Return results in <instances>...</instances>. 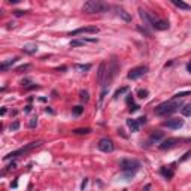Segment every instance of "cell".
<instances>
[{
	"label": "cell",
	"instance_id": "6",
	"mask_svg": "<svg viewBox=\"0 0 191 191\" xmlns=\"http://www.w3.org/2000/svg\"><path fill=\"white\" fill-rule=\"evenodd\" d=\"M82 33H88V35H96L98 33V27L96 25H87V27H79L73 31H70V36H78V35H82Z\"/></svg>",
	"mask_w": 191,
	"mask_h": 191
},
{
	"label": "cell",
	"instance_id": "11",
	"mask_svg": "<svg viewBox=\"0 0 191 191\" xmlns=\"http://www.w3.org/2000/svg\"><path fill=\"white\" fill-rule=\"evenodd\" d=\"M178 142V139H175V137H170V139H166V140H163L160 145H158V148L160 149H167V148H172L175 146Z\"/></svg>",
	"mask_w": 191,
	"mask_h": 191
},
{
	"label": "cell",
	"instance_id": "10",
	"mask_svg": "<svg viewBox=\"0 0 191 191\" xmlns=\"http://www.w3.org/2000/svg\"><path fill=\"white\" fill-rule=\"evenodd\" d=\"M104 75H108L106 72V64L104 63H100V66H98V72H97V82L100 85H104Z\"/></svg>",
	"mask_w": 191,
	"mask_h": 191
},
{
	"label": "cell",
	"instance_id": "19",
	"mask_svg": "<svg viewBox=\"0 0 191 191\" xmlns=\"http://www.w3.org/2000/svg\"><path fill=\"white\" fill-rule=\"evenodd\" d=\"M75 67L79 72H82V73H85V72H88L91 69V64H75Z\"/></svg>",
	"mask_w": 191,
	"mask_h": 191
},
{
	"label": "cell",
	"instance_id": "35",
	"mask_svg": "<svg viewBox=\"0 0 191 191\" xmlns=\"http://www.w3.org/2000/svg\"><path fill=\"white\" fill-rule=\"evenodd\" d=\"M190 155H191V151H188V152H187L185 155H184V157H182V160H181V161H184V160H187V158H188V157H190Z\"/></svg>",
	"mask_w": 191,
	"mask_h": 191
},
{
	"label": "cell",
	"instance_id": "12",
	"mask_svg": "<svg viewBox=\"0 0 191 191\" xmlns=\"http://www.w3.org/2000/svg\"><path fill=\"white\" fill-rule=\"evenodd\" d=\"M116 14L120 15L124 21H127V23H130L131 21V15L128 14V12L126 11V9H122V8H116Z\"/></svg>",
	"mask_w": 191,
	"mask_h": 191
},
{
	"label": "cell",
	"instance_id": "7",
	"mask_svg": "<svg viewBox=\"0 0 191 191\" xmlns=\"http://www.w3.org/2000/svg\"><path fill=\"white\" fill-rule=\"evenodd\" d=\"M163 126L167 127V128H173V130H178L184 126V120L182 118H170L167 121H163Z\"/></svg>",
	"mask_w": 191,
	"mask_h": 191
},
{
	"label": "cell",
	"instance_id": "22",
	"mask_svg": "<svg viewBox=\"0 0 191 191\" xmlns=\"http://www.w3.org/2000/svg\"><path fill=\"white\" fill-rule=\"evenodd\" d=\"M73 133L75 134H88V133H91V128H88V127H85V128H76V130H73Z\"/></svg>",
	"mask_w": 191,
	"mask_h": 191
},
{
	"label": "cell",
	"instance_id": "14",
	"mask_svg": "<svg viewBox=\"0 0 191 191\" xmlns=\"http://www.w3.org/2000/svg\"><path fill=\"white\" fill-rule=\"evenodd\" d=\"M164 137V133L163 131H160V130H157V131H152V133H151V136H149V139L151 140H160V139H163Z\"/></svg>",
	"mask_w": 191,
	"mask_h": 191
},
{
	"label": "cell",
	"instance_id": "18",
	"mask_svg": "<svg viewBox=\"0 0 191 191\" xmlns=\"http://www.w3.org/2000/svg\"><path fill=\"white\" fill-rule=\"evenodd\" d=\"M24 52H27V54H35V52L37 51V47H36V45H24Z\"/></svg>",
	"mask_w": 191,
	"mask_h": 191
},
{
	"label": "cell",
	"instance_id": "9",
	"mask_svg": "<svg viewBox=\"0 0 191 191\" xmlns=\"http://www.w3.org/2000/svg\"><path fill=\"white\" fill-rule=\"evenodd\" d=\"M152 29L155 30H167L169 29V21L166 19H158L152 17Z\"/></svg>",
	"mask_w": 191,
	"mask_h": 191
},
{
	"label": "cell",
	"instance_id": "13",
	"mask_svg": "<svg viewBox=\"0 0 191 191\" xmlns=\"http://www.w3.org/2000/svg\"><path fill=\"white\" fill-rule=\"evenodd\" d=\"M172 3L176 6V8H179V9H184V11H190L191 9V6L185 2H182V0H172Z\"/></svg>",
	"mask_w": 191,
	"mask_h": 191
},
{
	"label": "cell",
	"instance_id": "31",
	"mask_svg": "<svg viewBox=\"0 0 191 191\" xmlns=\"http://www.w3.org/2000/svg\"><path fill=\"white\" fill-rule=\"evenodd\" d=\"M108 87H103V91H102V94H100V102L103 100V98H104V96H106V93H108Z\"/></svg>",
	"mask_w": 191,
	"mask_h": 191
},
{
	"label": "cell",
	"instance_id": "3",
	"mask_svg": "<svg viewBox=\"0 0 191 191\" xmlns=\"http://www.w3.org/2000/svg\"><path fill=\"white\" fill-rule=\"evenodd\" d=\"M120 167H121L122 172L130 173V175H134L137 170H139L140 163L137 161V160H133V158H124V160H121V163H120Z\"/></svg>",
	"mask_w": 191,
	"mask_h": 191
},
{
	"label": "cell",
	"instance_id": "39",
	"mask_svg": "<svg viewBox=\"0 0 191 191\" xmlns=\"http://www.w3.org/2000/svg\"><path fill=\"white\" fill-rule=\"evenodd\" d=\"M87 182H88V179H84V182H82V185H81V187H82V190H84L85 187H87Z\"/></svg>",
	"mask_w": 191,
	"mask_h": 191
},
{
	"label": "cell",
	"instance_id": "41",
	"mask_svg": "<svg viewBox=\"0 0 191 191\" xmlns=\"http://www.w3.org/2000/svg\"><path fill=\"white\" fill-rule=\"evenodd\" d=\"M149 188H151V185H149V184H148V185H146V187H145V188H143V191H149Z\"/></svg>",
	"mask_w": 191,
	"mask_h": 191
},
{
	"label": "cell",
	"instance_id": "37",
	"mask_svg": "<svg viewBox=\"0 0 191 191\" xmlns=\"http://www.w3.org/2000/svg\"><path fill=\"white\" fill-rule=\"evenodd\" d=\"M30 110H31V106H30V104H29V106H25V109H24V112H25V114H29Z\"/></svg>",
	"mask_w": 191,
	"mask_h": 191
},
{
	"label": "cell",
	"instance_id": "27",
	"mask_svg": "<svg viewBox=\"0 0 191 191\" xmlns=\"http://www.w3.org/2000/svg\"><path fill=\"white\" fill-rule=\"evenodd\" d=\"M191 94V91H184V93H178L173 96V98H179V97H185V96H190Z\"/></svg>",
	"mask_w": 191,
	"mask_h": 191
},
{
	"label": "cell",
	"instance_id": "38",
	"mask_svg": "<svg viewBox=\"0 0 191 191\" xmlns=\"http://www.w3.org/2000/svg\"><path fill=\"white\" fill-rule=\"evenodd\" d=\"M11 187H12V188H17V187H18V182H17V181H14V182L11 184Z\"/></svg>",
	"mask_w": 191,
	"mask_h": 191
},
{
	"label": "cell",
	"instance_id": "17",
	"mask_svg": "<svg viewBox=\"0 0 191 191\" xmlns=\"http://www.w3.org/2000/svg\"><path fill=\"white\" fill-rule=\"evenodd\" d=\"M160 172H161V175H163L164 178H166V179H170V178L173 176V170L167 169L166 166H164V167H161V170H160Z\"/></svg>",
	"mask_w": 191,
	"mask_h": 191
},
{
	"label": "cell",
	"instance_id": "28",
	"mask_svg": "<svg viewBox=\"0 0 191 191\" xmlns=\"http://www.w3.org/2000/svg\"><path fill=\"white\" fill-rule=\"evenodd\" d=\"M29 126L31 127V128H35L36 126H37V118L35 116V118H31V120H30V122H29Z\"/></svg>",
	"mask_w": 191,
	"mask_h": 191
},
{
	"label": "cell",
	"instance_id": "34",
	"mask_svg": "<svg viewBox=\"0 0 191 191\" xmlns=\"http://www.w3.org/2000/svg\"><path fill=\"white\" fill-rule=\"evenodd\" d=\"M12 169H17V163L15 161H12L9 166H8V170H12Z\"/></svg>",
	"mask_w": 191,
	"mask_h": 191
},
{
	"label": "cell",
	"instance_id": "8",
	"mask_svg": "<svg viewBox=\"0 0 191 191\" xmlns=\"http://www.w3.org/2000/svg\"><path fill=\"white\" fill-rule=\"evenodd\" d=\"M98 149L102 151V152H112L114 151V142H112L110 139H108V137H104V139H102L100 142H98Z\"/></svg>",
	"mask_w": 191,
	"mask_h": 191
},
{
	"label": "cell",
	"instance_id": "30",
	"mask_svg": "<svg viewBox=\"0 0 191 191\" xmlns=\"http://www.w3.org/2000/svg\"><path fill=\"white\" fill-rule=\"evenodd\" d=\"M30 67V64H23V66H19V67L17 69V72H23V70H27Z\"/></svg>",
	"mask_w": 191,
	"mask_h": 191
},
{
	"label": "cell",
	"instance_id": "23",
	"mask_svg": "<svg viewBox=\"0 0 191 191\" xmlns=\"http://www.w3.org/2000/svg\"><path fill=\"white\" fill-rule=\"evenodd\" d=\"M72 112H73V115H76V116H79L82 112H84V108L82 106H75L73 109H72Z\"/></svg>",
	"mask_w": 191,
	"mask_h": 191
},
{
	"label": "cell",
	"instance_id": "29",
	"mask_svg": "<svg viewBox=\"0 0 191 191\" xmlns=\"http://www.w3.org/2000/svg\"><path fill=\"white\" fill-rule=\"evenodd\" d=\"M18 128H19V121H14V122L11 124V130L15 131V130H18Z\"/></svg>",
	"mask_w": 191,
	"mask_h": 191
},
{
	"label": "cell",
	"instance_id": "16",
	"mask_svg": "<svg viewBox=\"0 0 191 191\" xmlns=\"http://www.w3.org/2000/svg\"><path fill=\"white\" fill-rule=\"evenodd\" d=\"M127 126L130 127L131 131H137V130H139V122H137V120H127Z\"/></svg>",
	"mask_w": 191,
	"mask_h": 191
},
{
	"label": "cell",
	"instance_id": "24",
	"mask_svg": "<svg viewBox=\"0 0 191 191\" xmlns=\"http://www.w3.org/2000/svg\"><path fill=\"white\" fill-rule=\"evenodd\" d=\"M79 97H81V100H84V102H88V91H85V90H82V91H79Z\"/></svg>",
	"mask_w": 191,
	"mask_h": 191
},
{
	"label": "cell",
	"instance_id": "5",
	"mask_svg": "<svg viewBox=\"0 0 191 191\" xmlns=\"http://www.w3.org/2000/svg\"><path fill=\"white\" fill-rule=\"evenodd\" d=\"M148 72V67L146 66H136V67H133L128 73H127V78L131 81H134V79H139V78H142L145 73Z\"/></svg>",
	"mask_w": 191,
	"mask_h": 191
},
{
	"label": "cell",
	"instance_id": "4",
	"mask_svg": "<svg viewBox=\"0 0 191 191\" xmlns=\"http://www.w3.org/2000/svg\"><path fill=\"white\" fill-rule=\"evenodd\" d=\"M39 145H41V142H31V143H29V145H25V146H23V148H19V149L14 151V152H9L8 155L5 157V160H9V158H15V157H19L21 154H25L27 151H30V149H33V148L39 146Z\"/></svg>",
	"mask_w": 191,
	"mask_h": 191
},
{
	"label": "cell",
	"instance_id": "25",
	"mask_svg": "<svg viewBox=\"0 0 191 191\" xmlns=\"http://www.w3.org/2000/svg\"><path fill=\"white\" fill-rule=\"evenodd\" d=\"M148 90H139V91H137V97H139V98H146L148 97Z\"/></svg>",
	"mask_w": 191,
	"mask_h": 191
},
{
	"label": "cell",
	"instance_id": "40",
	"mask_svg": "<svg viewBox=\"0 0 191 191\" xmlns=\"http://www.w3.org/2000/svg\"><path fill=\"white\" fill-rule=\"evenodd\" d=\"M187 70H188V72H190V73H191V61H190V63L187 64Z\"/></svg>",
	"mask_w": 191,
	"mask_h": 191
},
{
	"label": "cell",
	"instance_id": "21",
	"mask_svg": "<svg viewBox=\"0 0 191 191\" xmlns=\"http://www.w3.org/2000/svg\"><path fill=\"white\" fill-rule=\"evenodd\" d=\"M181 112L184 116H190L191 115V104H185L184 108H181Z\"/></svg>",
	"mask_w": 191,
	"mask_h": 191
},
{
	"label": "cell",
	"instance_id": "33",
	"mask_svg": "<svg viewBox=\"0 0 191 191\" xmlns=\"http://www.w3.org/2000/svg\"><path fill=\"white\" fill-rule=\"evenodd\" d=\"M139 104H131V106H130V112H136V110H139Z\"/></svg>",
	"mask_w": 191,
	"mask_h": 191
},
{
	"label": "cell",
	"instance_id": "42",
	"mask_svg": "<svg viewBox=\"0 0 191 191\" xmlns=\"http://www.w3.org/2000/svg\"><path fill=\"white\" fill-rule=\"evenodd\" d=\"M124 191H127V190H124Z\"/></svg>",
	"mask_w": 191,
	"mask_h": 191
},
{
	"label": "cell",
	"instance_id": "1",
	"mask_svg": "<svg viewBox=\"0 0 191 191\" xmlns=\"http://www.w3.org/2000/svg\"><path fill=\"white\" fill-rule=\"evenodd\" d=\"M109 9V5L102 2V0H88L82 6V11L87 14H102Z\"/></svg>",
	"mask_w": 191,
	"mask_h": 191
},
{
	"label": "cell",
	"instance_id": "36",
	"mask_svg": "<svg viewBox=\"0 0 191 191\" xmlns=\"http://www.w3.org/2000/svg\"><path fill=\"white\" fill-rule=\"evenodd\" d=\"M23 14H25V12H23V11H15V15H17V17H21Z\"/></svg>",
	"mask_w": 191,
	"mask_h": 191
},
{
	"label": "cell",
	"instance_id": "2",
	"mask_svg": "<svg viewBox=\"0 0 191 191\" xmlns=\"http://www.w3.org/2000/svg\"><path fill=\"white\" fill-rule=\"evenodd\" d=\"M181 108V102H175V100H170V102H164L155 108V114L157 115H169V114H173L178 109Z\"/></svg>",
	"mask_w": 191,
	"mask_h": 191
},
{
	"label": "cell",
	"instance_id": "32",
	"mask_svg": "<svg viewBox=\"0 0 191 191\" xmlns=\"http://www.w3.org/2000/svg\"><path fill=\"white\" fill-rule=\"evenodd\" d=\"M137 122H139V126H140V124H146V116H140V118H137Z\"/></svg>",
	"mask_w": 191,
	"mask_h": 191
},
{
	"label": "cell",
	"instance_id": "15",
	"mask_svg": "<svg viewBox=\"0 0 191 191\" xmlns=\"http://www.w3.org/2000/svg\"><path fill=\"white\" fill-rule=\"evenodd\" d=\"M17 61H18V58H17V57H14V58H11V60H8V61L2 63V66H0V69H2V70H8V67H9V66L15 64Z\"/></svg>",
	"mask_w": 191,
	"mask_h": 191
},
{
	"label": "cell",
	"instance_id": "26",
	"mask_svg": "<svg viewBox=\"0 0 191 191\" xmlns=\"http://www.w3.org/2000/svg\"><path fill=\"white\" fill-rule=\"evenodd\" d=\"M84 43H85L84 39H81V41H72L70 42V47H82Z\"/></svg>",
	"mask_w": 191,
	"mask_h": 191
},
{
	"label": "cell",
	"instance_id": "20",
	"mask_svg": "<svg viewBox=\"0 0 191 191\" xmlns=\"http://www.w3.org/2000/svg\"><path fill=\"white\" fill-rule=\"evenodd\" d=\"M127 91H128V87H122V88H118V90L115 91V94H114V98H115V100H116V98H118V97H120L121 94H124V93H127Z\"/></svg>",
	"mask_w": 191,
	"mask_h": 191
}]
</instances>
